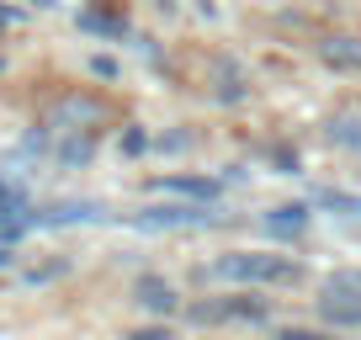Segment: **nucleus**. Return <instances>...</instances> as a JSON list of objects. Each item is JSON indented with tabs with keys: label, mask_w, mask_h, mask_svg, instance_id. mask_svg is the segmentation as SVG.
Segmentation results:
<instances>
[{
	"label": "nucleus",
	"mask_w": 361,
	"mask_h": 340,
	"mask_svg": "<svg viewBox=\"0 0 361 340\" xmlns=\"http://www.w3.org/2000/svg\"><path fill=\"white\" fill-rule=\"evenodd\" d=\"M54 123L59 128H90V123H102V107L90 102V96H64L54 107Z\"/></svg>",
	"instance_id": "nucleus-6"
},
{
	"label": "nucleus",
	"mask_w": 361,
	"mask_h": 340,
	"mask_svg": "<svg viewBox=\"0 0 361 340\" xmlns=\"http://www.w3.org/2000/svg\"><path fill=\"white\" fill-rule=\"evenodd\" d=\"M27 229H32V213H6V207H0V245L22 239Z\"/></svg>",
	"instance_id": "nucleus-13"
},
{
	"label": "nucleus",
	"mask_w": 361,
	"mask_h": 340,
	"mask_svg": "<svg viewBox=\"0 0 361 340\" xmlns=\"http://www.w3.org/2000/svg\"><path fill=\"white\" fill-rule=\"evenodd\" d=\"M128 340H170V329H138V335H128Z\"/></svg>",
	"instance_id": "nucleus-17"
},
{
	"label": "nucleus",
	"mask_w": 361,
	"mask_h": 340,
	"mask_svg": "<svg viewBox=\"0 0 361 340\" xmlns=\"http://www.w3.org/2000/svg\"><path fill=\"white\" fill-rule=\"evenodd\" d=\"M6 266H11V250H6V245H0V272H6Z\"/></svg>",
	"instance_id": "nucleus-20"
},
{
	"label": "nucleus",
	"mask_w": 361,
	"mask_h": 340,
	"mask_svg": "<svg viewBox=\"0 0 361 340\" xmlns=\"http://www.w3.org/2000/svg\"><path fill=\"white\" fill-rule=\"evenodd\" d=\"M133 298L149 308V314H170V308L180 303V298H176V287H170L165 277H138V282H133Z\"/></svg>",
	"instance_id": "nucleus-5"
},
{
	"label": "nucleus",
	"mask_w": 361,
	"mask_h": 340,
	"mask_svg": "<svg viewBox=\"0 0 361 340\" xmlns=\"http://www.w3.org/2000/svg\"><path fill=\"white\" fill-rule=\"evenodd\" d=\"M96 218H106L102 202H54L43 213H32V224L37 229H69V224H96Z\"/></svg>",
	"instance_id": "nucleus-4"
},
{
	"label": "nucleus",
	"mask_w": 361,
	"mask_h": 340,
	"mask_svg": "<svg viewBox=\"0 0 361 340\" xmlns=\"http://www.w3.org/2000/svg\"><path fill=\"white\" fill-rule=\"evenodd\" d=\"M90 69H96L102 80H112V75H117V64H112V59H90Z\"/></svg>",
	"instance_id": "nucleus-16"
},
{
	"label": "nucleus",
	"mask_w": 361,
	"mask_h": 340,
	"mask_svg": "<svg viewBox=\"0 0 361 340\" xmlns=\"http://www.w3.org/2000/svg\"><path fill=\"white\" fill-rule=\"evenodd\" d=\"M329 144L361 149V123H356V117H335V123H329Z\"/></svg>",
	"instance_id": "nucleus-11"
},
{
	"label": "nucleus",
	"mask_w": 361,
	"mask_h": 340,
	"mask_svg": "<svg viewBox=\"0 0 361 340\" xmlns=\"http://www.w3.org/2000/svg\"><path fill=\"white\" fill-rule=\"evenodd\" d=\"M6 27H16V11H11V6H0V32H6Z\"/></svg>",
	"instance_id": "nucleus-19"
},
{
	"label": "nucleus",
	"mask_w": 361,
	"mask_h": 340,
	"mask_svg": "<svg viewBox=\"0 0 361 340\" xmlns=\"http://www.w3.org/2000/svg\"><path fill=\"white\" fill-rule=\"evenodd\" d=\"M90 154H96L90 133H80V128H75V138H69V144L59 149V165H64V170H75V165H90Z\"/></svg>",
	"instance_id": "nucleus-10"
},
{
	"label": "nucleus",
	"mask_w": 361,
	"mask_h": 340,
	"mask_svg": "<svg viewBox=\"0 0 361 340\" xmlns=\"http://www.w3.org/2000/svg\"><path fill=\"white\" fill-rule=\"evenodd\" d=\"M80 27H85V32H106V37H123V22H117V16H96V11H85V16H80Z\"/></svg>",
	"instance_id": "nucleus-14"
},
{
	"label": "nucleus",
	"mask_w": 361,
	"mask_h": 340,
	"mask_svg": "<svg viewBox=\"0 0 361 340\" xmlns=\"http://www.w3.org/2000/svg\"><path fill=\"white\" fill-rule=\"evenodd\" d=\"M202 224H218L213 213H207V202H192V207H144V213H133V229H144V234H170V229H202Z\"/></svg>",
	"instance_id": "nucleus-3"
},
{
	"label": "nucleus",
	"mask_w": 361,
	"mask_h": 340,
	"mask_svg": "<svg viewBox=\"0 0 361 340\" xmlns=\"http://www.w3.org/2000/svg\"><path fill=\"white\" fill-rule=\"evenodd\" d=\"M154 192H180V197H197V202H207L218 186H213V181H197V176H159Z\"/></svg>",
	"instance_id": "nucleus-9"
},
{
	"label": "nucleus",
	"mask_w": 361,
	"mask_h": 340,
	"mask_svg": "<svg viewBox=\"0 0 361 340\" xmlns=\"http://www.w3.org/2000/svg\"><path fill=\"white\" fill-rule=\"evenodd\" d=\"M319 54H324V64H335V69H361V43L356 37H329Z\"/></svg>",
	"instance_id": "nucleus-8"
},
{
	"label": "nucleus",
	"mask_w": 361,
	"mask_h": 340,
	"mask_svg": "<svg viewBox=\"0 0 361 340\" xmlns=\"http://www.w3.org/2000/svg\"><path fill=\"white\" fill-rule=\"evenodd\" d=\"M266 229H271L276 239H298V234L308 229V207H303V202H282V207H271V213H266Z\"/></svg>",
	"instance_id": "nucleus-7"
},
{
	"label": "nucleus",
	"mask_w": 361,
	"mask_h": 340,
	"mask_svg": "<svg viewBox=\"0 0 361 340\" xmlns=\"http://www.w3.org/2000/svg\"><path fill=\"white\" fill-rule=\"evenodd\" d=\"M319 314L335 329H356L361 324V272H335L319 293Z\"/></svg>",
	"instance_id": "nucleus-2"
},
{
	"label": "nucleus",
	"mask_w": 361,
	"mask_h": 340,
	"mask_svg": "<svg viewBox=\"0 0 361 340\" xmlns=\"http://www.w3.org/2000/svg\"><path fill=\"white\" fill-rule=\"evenodd\" d=\"M282 340H324V335H314V329H282Z\"/></svg>",
	"instance_id": "nucleus-18"
},
{
	"label": "nucleus",
	"mask_w": 361,
	"mask_h": 340,
	"mask_svg": "<svg viewBox=\"0 0 361 340\" xmlns=\"http://www.w3.org/2000/svg\"><path fill=\"white\" fill-rule=\"evenodd\" d=\"M319 202H324L329 213H340V218H356V224H361V197H350V192H324Z\"/></svg>",
	"instance_id": "nucleus-12"
},
{
	"label": "nucleus",
	"mask_w": 361,
	"mask_h": 340,
	"mask_svg": "<svg viewBox=\"0 0 361 340\" xmlns=\"http://www.w3.org/2000/svg\"><path fill=\"white\" fill-rule=\"evenodd\" d=\"M123 149H128V154H144V149H149V138L138 133V128H128V133H123Z\"/></svg>",
	"instance_id": "nucleus-15"
},
{
	"label": "nucleus",
	"mask_w": 361,
	"mask_h": 340,
	"mask_svg": "<svg viewBox=\"0 0 361 340\" xmlns=\"http://www.w3.org/2000/svg\"><path fill=\"white\" fill-rule=\"evenodd\" d=\"M207 277H213V282H298V261L234 250V255H218V261L207 266Z\"/></svg>",
	"instance_id": "nucleus-1"
}]
</instances>
